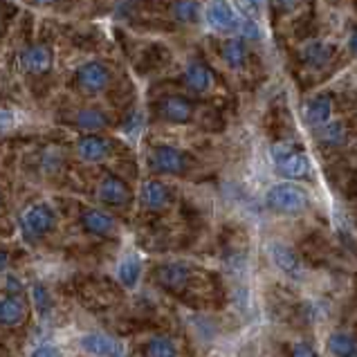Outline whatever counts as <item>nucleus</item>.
<instances>
[{
	"label": "nucleus",
	"mask_w": 357,
	"mask_h": 357,
	"mask_svg": "<svg viewBox=\"0 0 357 357\" xmlns=\"http://www.w3.org/2000/svg\"><path fill=\"white\" fill-rule=\"evenodd\" d=\"M21 234L30 243H37V240L46 238L57 225V211L50 207L48 202H37L30 204L28 209L21 213Z\"/></svg>",
	"instance_id": "nucleus-1"
},
{
	"label": "nucleus",
	"mask_w": 357,
	"mask_h": 357,
	"mask_svg": "<svg viewBox=\"0 0 357 357\" xmlns=\"http://www.w3.org/2000/svg\"><path fill=\"white\" fill-rule=\"evenodd\" d=\"M272 160L276 164V171L288 180H303L310 175V160L306 153L292 144V142H279L272 146Z\"/></svg>",
	"instance_id": "nucleus-2"
},
{
	"label": "nucleus",
	"mask_w": 357,
	"mask_h": 357,
	"mask_svg": "<svg viewBox=\"0 0 357 357\" xmlns=\"http://www.w3.org/2000/svg\"><path fill=\"white\" fill-rule=\"evenodd\" d=\"M267 207L279 211V213H301L308 207V193L301 189L299 184L290 182H281L274 184L265 195Z\"/></svg>",
	"instance_id": "nucleus-3"
},
{
	"label": "nucleus",
	"mask_w": 357,
	"mask_h": 357,
	"mask_svg": "<svg viewBox=\"0 0 357 357\" xmlns=\"http://www.w3.org/2000/svg\"><path fill=\"white\" fill-rule=\"evenodd\" d=\"M75 84L84 95H99L110 86V70L102 61H86L77 68Z\"/></svg>",
	"instance_id": "nucleus-4"
},
{
	"label": "nucleus",
	"mask_w": 357,
	"mask_h": 357,
	"mask_svg": "<svg viewBox=\"0 0 357 357\" xmlns=\"http://www.w3.org/2000/svg\"><path fill=\"white\" fill-rule=\"evenodd\" d=\"M19 66L23 73L32 77H43L55 66V52L46 43H34V46H28L19 55Z\"/></svg>",
	"instance_id": "nucleus-5"
},
{
	"label": "nucleus",
	"mask_w": 357,
	"mask_h": 357,
	"mask_svg": "<svg viewBox=\"0 0 357 357\" xmlns=\"http://www.w3.org/2000/svg\"><path fill=\"white\" fill-rule=\"evenodd\" d=\"M148 166L153 173H164V175H175L182 173L186 166V160L182 155V151H177L175 146L160 144L151 151L148 155Z\"/></svg>",
	"instance_id": "nucleus-6"
},
{
	"label": "nucleus",
	"mask_w": 357,
	"mask_h": 357,
	"mask_svg": "<svg viewBox=\"0 0 357 357\" xmlns=\"http://www.w3.org/2000/svg\"><path fill=\"white\" fill-rule=\"evenodd\" d=\"M113 144L110 139L102 137L99 133H86V135L77 142V157L86 164H99L110 155Z\"/></svg>",
	"instance_id": "nucleus-7"
},
{
	"label": "nucleus",
	"mask_w": 357,
	"mask_h": 357,
	"mask_svg": "<svg viewBox=\"0 0 357 357\" xmlns=\"http://www.w3.org/2000/svg\"><path fill=\"white\" fill-rule=\"evenodd\" d=\"M155 113L162 122L186 124V122H191V117H193V104L189 99H184V97L171 95V97H164V99L157 102Z\"/></svg>",
	"instance_id": "nucleus-8"
},
{
	"label": "nucleus",
	"mask_w": 357,
	"mask_h": 357,
	"mask_svg": "<svg viewBox=\"0 0 357 357\" xmlns=\"http://www.w3.org/2000/svg\"><path fill=\"white\" fill-rule=\"evenodd\" d=\"M204 19H207L209 28L216 32L234 30L238 28V21H240L234 12V7H231L227 0H209L207 10H204Z\"/></svg>",
	"instance_id": "nucleus-9"
},
{
	"label": "nucleus",
	"mask_w": 357,
	"mask_h": 357,
	"mask_svg": "<svg viewBox=\"0 0 357 357\" xmlns=\"http://www.w3.org/2000/svg\"><path fill=\"white\" fill-rule=\"evenodd\" d=\"M81 348L93 357H124V346L104 333H90L81 337Z\"/></svg>",
	"instance_id": "nucleus-10"
},
{
	"label": "nucleus",
	"mask_w": 357,
	"mask_h": 357,
	"mask_svg": "<svg viewBox=\"0 0 357 357\" xmlns=\"http://www.w3.org/2000/svg\"><path fill=\"white\" fill-rule=\"evenodd\" d=\"M97 198L108 207H122L131 200V189L117 175H106L99 182V189H97Z\"/></svg>",
	"instance_id": "nucleus-11"
},
{
	"label": "nucleus",
	"mask_w": 357,
	"mask_h": 357,
	"mask_svg": "<svg viewBox=\"0 0 357 357\" xmlns=\"http://www.w3.org/2000/svg\"><path fill=\"white\" fill-rule=\"evenodd\" d=\"M28 319V306L21 299V294H5L0 297V326L19 328Z\"/></svg>",
	"instance_id": "nucleus-12"
},
{
	"label": "nucleus",
	"mask_w": 357,
	"mask_h": 357,
	"mask_svg": "<svg viewBox=\"0 0 357 357\" xmlns=\"http://www.w3.org/2000/svg\"><path fill=\"white\" fill-rule=\"evenodd\" d=\"M81 227L88 231V234L95 236H113L117 231V222L102 209H86L81 213Z\"/></svg>",
	"instance_id": "nucleus-13"
},
{
	"label": "nucleus",
	"mask_w": 357,
	"mask_h": 357,
	"mask_svg": "<svg viewBox=\"0 0 357 357\" xmlns=\"http://www.w3.org/2000/svg\"><path fill=\"white\" fill-rule=\"evenodd\" d=\"M270 256H272V261L276 263V267L283 270L288 276H292V279H301V276H303V265L299 261V256L294 254L288 245L272 243L270 245Z\"/></svg>",
	"instance_id": "nucleus-14"
},
{
	"label": "nucleus",
	"mask_w": 357,
	"mask_h": 357,
	"mask_svg": "<svg viewBox=\"0 0 357 357\" xmlns=\"http://www.w3.org/2000/svg\"><path fill=\"white\" fill-rule=\"evenodd\" d=\"M184 84L189 90L198 93V95H204L213 86V75L211 70L200 64V61H191L189 66L184 70Z\"/></svg>",
	"instance_id": "nucleus-15"
},
{
	"label": "nucleus",
	"mask_w": 357,
	"mask_h": 357,
	"mask_svg": "<svg viewBox=\"0 0 357 357\" xmlns=\"http://www.w3.org/2000/svg\"><path fill=\"white\" fill-rule=\"evenodd\" d=\"M168 198H171V193H168V186L160 180H148L142 184V193H139V200L144 204L146 209H162L168 204Z\"/></svg>",
	"instance_id": "nucleus-16"
},
{
	"label": "nucleus",
	"mask_w": 357,
	"mask_h": 357,
	"mask_svg": "<svg viewBox=\"0 0 357 357\" xmlns=\"http://www.w3.org/2000/svg\"><path fill=\"white\" fill-rule=\"evenodd\" d=\"M73 122L84 133H99L108 126V115L99 108H81L73 115Z\"/></svg>",
	"instance_id": "nucleus-17"
},
{
	"label": "nucleus",
	"mask_w": 357,
	"mask_h": 357,
	"mask_svg": "<svg viewBox=\"0 0 357 357\" xmlns=\"http://www.w3.org/2000/svg\"><path fill=\"white\" fill-rule=\"evenodd\" d=\"M157 281L171 290H180L189 281V267L184 263H166L157 267Z\"/></svg>",
	"instance_id": "nucleus-18"
},
{
	"label": "nucleus",
	"mask_w": 357,
	"mask_h": 357,
	"mask_svg": "<svg viewBox=\"0 0 357 357\" xmlns=\"http://www.w3.org/2000/svg\"><path fill=\"white\" fill-rule=\"evenodd\" d=\"M330 57H333V48L324 41H310L301 48V59L303 64L310 68H324Z\"/></svg>",
	"instance_id": "nucleus-19"
},
{
	"label": "nucleus",
	"mask_w": 357,
	"mask_h": 357,
	"mask_svg": "<svg viewBox=\"0 0 357 357\" xmlns=\"http://www.w3.org/2000/svg\"><path fill=\"white\" fill-rule=\"evenodd\" d=\"M330 115H333V104L328 97H315L306 108V117L312 126H324L330 122Z\"/></svg>",
	"instance_id": "nucleus-20"
},
{
	"label": "nucleus",
	"mask_w": 357,
	"mask_h": 357,
	"mask_svg": "<svg viewBox=\"0 0 357 357\" xmlns=\"http://www.w3.org/2000/svg\"><path fill=\"white\" fill-rule=\"evenodd\" d=\"M222 59L229 68H243L247 61V48L240 39H229L222 43Z\"/></svg>",
	"instance_id": "nucleus-21"
},
{
	"label": "nucleus",
	"mask_w": 357,
	"mask_h": 357,
	"mask_svg": "<svg viewBox=\"0 0 357 357\" xmlns=\"http://www.w3.org/2000/svg\"><path fill=\"white\" fill-rule=\"evenodd\" d=\"M142 274V263L137 256H126L117 267V279L124 288H135Z\"/></svg>",
	"instance_id": "nucleus-22"
},
{
	"label": "nucleus",
	"mask_w": 357,
	"mask_h": 357,
	"mask_svg": "<svg viewBox=\"0 0 357 357\" xmlns=\"http://www.w3.org/2000/svg\"><path fill=\"white\" fill-rule=\"evenodd\" d=\"M171 16L177 23L189 25L200 19V7L195 0H175L171 3Z\"/></svg>",
	"instance_id": "nucleus-23"
},
{
	"label": "nucleus",
	"mask_w": 357,
	"mask_h": 357,
	"mask_svg": "<svg viewBox=\"0 0 357 357\" xmlns=\"http://www.w3.org/2000/svg\"><path fill=\"white\" fill-rule=\"evenodd\" d=\"M328 348L335 357H357V342L351 335H344V333L330 335Z\"/></svg>",
	"instance_id": "nucleus-24"
},
{
	"label": "nucleus",
	"mask_w": 357,
	"mask_h": 357,
	"mask_svg": "<svg viewBox=\"0 0 357 357\" xmlns=\"http://www.w3.org/2000/svg\"><path fill=\"white\" fill-rule=\"evenodd\" d=\"M321 142L328 146H342L346 142V128L342 122H328L321 131Z\"/></svg>",
	"instance_id": "nucleus-25"
},
{
	"label": "nucleus",
	"mask_w": 357,
	"mask_h": 357,
	"mask_svg": "<svg viewBox=\"0 0 357 357\" xmlns=\"http://www.w3.org/2000/svg\"><path fill=\"white\" fill-rule=\"evenodd\" d=\"M148 357H175L177 348L168 337H153L146 346Z\"/></svg>",
	"instance_id": "nucleus-26"
},
{
	"label": "nucleus",
	"mask_w": 357,
	"mask_h": 357,
	"mask_svg": "<svg viewBox=\"0 0 357 357\" xmlns=\"http://www.w3.org/2000/svg\"><path fill=\"white\" fill-rule=\"evenodd\" d=\"M32 299H34V308H37L39 315H46V312L52 308V299H50V294H48L46 285H43V283H34Z\"/></svg>",
	"instance_id": "nucleus-27"
},
{
	"label": "nucleus",
	"mask_w": 357,
	"mask_h": 357,
	"mask_svg": "<svg viewBox=\"0 0 357 357\" xmlns=\"http://www.w3.org/2000/svg\"><path fill=\"white\" fill-rule=\"evenodd\" d=\"M238 30H240V37L243 39H249V41H258L261 39V28L254 23L252 16H247V19L238 21Z\"/></svg>",
	"instance_id": "nucleus-28"
},
{
	"label": "nucleus",
	"mask_w": 357,
	"mask_h": 357,
	"mask_svg": "<svg viewBox=\"0 0 357 357\" xmlns=\"http://www.w3.org/2000/svg\"><path fill=\"white\" fill-rule=\"evenodd\" d=\"M5 290L10 292V294H23L25 285H23V281H21L16 274H7V279H5Z\"/></svg>",
	"instance_id": "nucleus-29"
},
{
	"label": "nucleus",
	"mask_w": 357,
	"mask_h": 357,
	"mask_svg": "<svg viewBox=\"0 0 357 357\" xmlns=\"http://www.w3.org/2000/svg\"><path fill=\"white\" fill-rule=\"evenodd\" d=\"M238 5L247 16H252L254 19V14H258V10L265 5V0H238Z\"/></svg>",
	"instance_id": "nucleus-30"
},
{
	"label": "nucleus",
	"mask_w": 357,
	"mask_h": 357,
	"mask_svg": "<svg viewBox=\"0 0 357 357\" xmlns=\"http://www.w3.org/2000/svg\"><path fill=\"white\" fill-rule=\"evenodd\" d=\"M32 357H61V351L57 346H39L37 351L32 353Z\"/></svg>",
	"instance_id": "nucleus-31"
},
{
	"label": "nucleus",
	"mask_w": 357,
	"mask_h": 357,
	"mask_svg": "<svg viewBox=\"0 0 357 357\" xmlns=\"http://www.w3.org/2000/svg\"><path fill=\"white\" fill-rule=\"evenodd\" d=\"M292 357H317V353L312 351L308 344H294L292 346Z\"/></svg>",
	"instance_id": "nucleus-32"
},
{
	"label": "nucleus",
	"mask_w": 357,
	"mask_h": 357,
	"mask_svg": "<svg viewBox=\"0 0 357 357\" xmlns=\"http://www.w3.org/2000/svg\"><path fill=\"white\" fill-rule=\"evenodd\" d=\"M297 3H299V0H272L274 10H276V12H281V14L292 12L294 7H297Z\"/></svg>",
	"instance_id": "nucleus-33"
},
{
	"label": "nucleus",
	"mask_w": 357,
	"mask_h": 357,
	"mask_svg": "<svg viewBox=\"0 0 357 357\" xmlns=\"http://www.w3.org/2000/svg\"><path fill=\"white\" fill-rule=\"evenodd\" d=\"M7 265H10V254L5 249H0V272L7 270Z\"/></svg>",
	"instance_id": "nucleus-34"
},
{
	"label": "nucleus",
	"mask_w": 357,
	"mask_h": 357,
	"mask_svg": "<svg viewBox=\"0 0 357 357\" xmlns=\"http://www.w3.org/2000/svg\"><path fill=\"white\" fill-rule=\"evenodd\" d=\"M348 48H351L353 55H357V30H353V34L348 37Z\"/></svg>",
	"instance_id": "nucleus-35"
},
{
	"label": "nucleus",
	"mask_w": 357,
	"mask_h": 357,
	"mask_svg": "<svg viewBox=\"0 0 357 357\" xmlns=\"http://www.w3.org/2000/svg\"><path fill=\"white\" fill-rule=\"evenodd\" d=\"M34 5H39V7H52V5H57L59 0H32Z\"/></svg>",
	"instance_id": "nucleus-36"
},
{
	"label": "nucleus",
	"mask_w": 357,
	"mask_h": 357,
	"mask_svg": "<svg viewBox=\"0 0 357 357\" xmlns=\"http://www.w3.org/2000/svg\"><path fill=\"white\" fill-rule=\"evenodd\" d=\"M0 117H3V115H0ZM5 126H7V119H0V135L5 133Z\"/></svg>",
	"instance_id": "nucleus-37"
},
{
	"label": "nucleus",
	"mask_w": 357,
	"mask_h": 357,
	"mask_svg": "<svg viewBox=\"0 0 357 357\" xmlns=\"http://www.w3.org/2000/svg\"><path fill=\"white\" fill-rule=\"evenodd\" d=\"M0 207H3V193H0Z\"/></svg>",
	"instance_id": "nucleus-38"
}]
</instances>
